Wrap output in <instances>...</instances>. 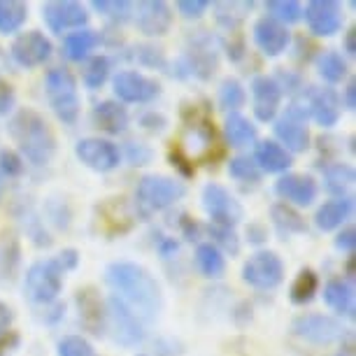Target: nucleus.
<instances>
[{
	"instance_id": "1",
	"label": "nucleus",
	"mask_w": 356,
	"mask_h": 356,
	"mask_svg": "<svg viewBox=\"0 0 356 356\" xmlns=\"http://www.w3.org/2000/svg\"><path fill=\"white\" fill-rule=\"evenodd\" d=\"M105 282L114 289V296L122 298L143 321L156 319L161 310V286L149 270L131 261H114L107 266Z\"/></svg>"
},
{
	"instance_id": "2",
	"label": "nucleus",
	"mask_w": 356,
	"mask_h": 356,
	"mask_svg": "<svg viewBox=\"0 0 356 356\" xmlns=\"http://www.w3.org/2000/svg\"><path fill=\"white\" fill-rule=\"evenodd\" d=\"M8 131L17 143L19 152L31 161L33 165H47L56 154V136L51 126L40 112L31 107H22L12 114Z\"/></svg>"
},
{
	"instance_id": "3",
	"label": "nucleus",
	"mask_w": 356,
	"mask_h": 356,
	"mask_svg": "<svg viewBox=\"0 0 356 356\" xmlns=\"http://www.w3.org/2000/svg\"><path fill=\"white\" fill-rule=\"evenodd\" d=\"M47 98L58 122L63 124H77L79 119V93H77V79L68 68H51L44 77Z\"/></svg>"
},
{
	"instance_id": "4",
	"label": "nucleus",
	"mask_w": 356,
	"mask_h": 356,
	"mask_svg": "<svg viewBox=\"0 0 356 356\" xmlns=\"http://www.w3.org/2000/svg\"><path fill=\"white\" fill-rule=\"evenodd\" d=\"M63 280H65V270L56 257L35 261L26 270V280H24L26 298L38 305H49L63 291Z\"/></svg>"
},
{
	"instance_id": "5",
	"label": "nucleus",
	"mask_w": 356,
	"mask_h": 356,
	"mask_svg": "<svg viewBox=\"0 0 356 356\" xmlns=\"http://www.w3.org/2000/svg\"><path fill=\"white\" fill-rule=\"evenodd\" d=\"M186 186L177 179L165 177V175H145L138 182L136 200L138 207H143L145 212H161L182 200Z\"/></svg>"
},
{
	"instance_id": "6",
	"label": "nucleus",
	"mask_w": 356,
	"mask_h": 356,
	"mask_svg": "<svg viewBox=\"0 0 356 356\" xmlns=\"http://www.w3.org/2000/svg\"><path fill=\"white\" fill-rule=\"evenodd\" d=\"M284 280V264L275 252L261 250L252 254L243 266V282L259 291H270Z\"/></svg>"
},
{
	"instance_id": "7",
	"label": "nucleus",
	"mask_w": 356,
	"mask_h": 356,
	"mask_svg": "<svg viewBox=\"0 0 356 356\" xmlns=\"http://www.w3.org/2000/svg\"><path fill=\"white\" fill-rule=\"evenodd\" d=\"M107 324L114 331V340L124 347H136L145 340V321L117 296L107 300Z\"/></svg>"
},
{
	"instance_id": "8",
	"label": "nucleus",
	"mask_w": 356,
	"mask_h": 356,
	"mask_svg": "<svg viewBox=\"0 0 356 356\" xmlns=\"http://www.w3.org/2000/svg\"><path fill=\"white\" fill-rule=\"evenodd\" d=\"M291 333L312 345H333L338 340H345L347 331L338 319L328 314H300L293 319Z\"/></svg>"
},
{
	"instance_id": "9",
	"label": "nucleus",
	"mask_w": 356,
	"mask_h": 356,
	"mask_svg": "<svg viewBox=\"0 0 356 356\" xmlns=\"http://www.w3.org/2000/svg\"><path fill=\"white\" fill-rule=\"evenodd\" d=\"M186 72L198 79H210L217 72L219 65V51L210 33L200 31L189 38V49L184 54Z\"/></svg>"
},
{
	"instance_id": "10",
	"label": "nucleus",
	"mask_w": 356,
	"mask_h": 356,
	"mask_svg": "<svg viewBox=\"0 0 356 356\" xmlns=\"http://www.w3.org/2000/svg\"><path fill=\"white\" fill-rule=\"evenodd\" d=\"M203 207L210 214L214 226H226L233 228L235 224H240L243 219V205L238 203L231 191L221 184H207L203 189Z\"/></svg>"
},
{
	"instance_id": "11",
	"label": "nucleus",
	"mask_w": 356,
	"mask_h": 356,
	"mask_svg": "<svg viewBox=\"0 0 356 356\" xmlns=\"http://www.w3.org/2000/svg\"><path fill=\"white\" fill-rule=\"evenodd\" d=\"M42 19L51 33L63 35L65 31H82L89 22V12L75 0H54L42 5Z\"/></svg>"
},
{
	"instance_id": "12",
	"label": "nucleus",
	"mask_w": 356,
	"mask_h": 356,
	"mask_svg": "<svg viewBox=\"0 0 356 356\" xmlns=\"http://www.w3.org/2000/svg\"><path fill=\"white\" fill-rule=\"evenodd\" d=\"M75 156L96 172H110L122 163L119 147L103 138H84L75 145Z\"/></svg>"
},
{
	"instance_id": "13",
	"label": "nucleus",
	"mask_w": 356,
	"mask_h": 356,
	"mask_svg": "<svg viewBox=\"0 0 356 356\" xmlns=\"http://www.w3.org/2000/svg\"><path fill=\"white\" fill-rule=\"evenodd\" d=\"M114 96L122 103H152L161 93V84L156 79L143 75L136 70H124L112 79Z\"/></svg>"
},
{
	"instance_id": "14",
	"label": "nucleus",
	"mask_w": 356,
	"mask_h": 356,
	"mask_svg": "<svg viewBox=\"0 0 356 356\" xmlns=\"http://www.w3.org/2000/svg\"><path fill=\"white\" fill-rule=\"evenodd\" d=\"M54 47L49 42V38H44V33L40 31H26L22 33L15 42H12V58L22 65V68H38L44 65L51 58Z\"/></svg>"
},
{
	"instance_id": "15",
	"label": "nucleus",
	"mask_w": 356,
	"mask_h": 356,
	"mask_svg": "<svg viewBox=\"0 0 356 356\" xmlns=\"http://www.w3.org/2000/svg\"><path fill=\"white\" fill-rule=\"evenodd\" d=\"M138 31L147 38H161L172 26V10L163 0H143L133 8Z\"/></svg>"
},
{
	"instance_id": "16",
	"label": "nucleus",
	"mask_w": 356,
	"mask_h": 356,
	"mask_svg": "<svg viewBox=\"0 0 356 356\" xmlns=\"http://www.w3.org/2000/svg\"><path fill=\"white\" fill-rule=\"evenodd\" d=\"M305 24L312 35L331 38L342 29V8L335 0H312L303 10Z\"/></svg>"
},
{
	"instance_id": "17",
	"label": "nucleus",
	"mask_w": 356,
	"mask_h": 356,
	"mask_svg": "<svg viewBox=\"0 0 356 356\" xmlns=\"http://www.w3.org/2000/svg\"><path fill=\"white\" fill-rule=\"evenodd\" d=\"M75 303L79 312V324L91 335H103L107 328V307L96 289H79L75 293Z\"/></svg>"
},
{
	"instance_id": "18",
	"label": "nucleus",
	"mask_w": 356,
	"mask_h": 356,
	"mask_svg": "<svg viewBox=\"0 0 356 356\" xmlns=\"http://www.w3.org/2000/svg\"><path fill=\"white\" fill-rule=\"evenodd\" d=\"M280 103H282V91L280 86L275 84L273 77L268 75H259L252 79V105H254V117L259 122H273L277 117V110H280Z\"/></svg>"
},
{
	"instance_id": "19",
	"label": "nucleus",
	"mask_w": 356,
	"mask_h": 356,
	"mask_svg": "<svg viewBox=\"0 0 356 356\" xmlns=\"http://www.w3.org/2000/svg\"><path fill=\"white\" fill-rule=\"evenodd\" d=\"M254 42L266 56H280L289 49V42H291V33L286 31V26H282L277 22H273L270 17H264L254 24Z\"/></svg>"
},
{
	"instance_id": "20",
	"label": "nucleus",
	"mask_w": 356,
	"mask_h": 356,
	"mask_svg": "<svg viewBox=\"0 0 356 356\" xmlns=\"http://www.w3.org/2000/svg\"><path fill=\"white\" fill-rule=\"evenodd\" d=\"M275 138L280 140L277 145H282L289 154H303L310 147V131H307L305 119H298L293 114L284 112V117H280L275 122Z\"/></svg>"
},
{
	"instance_id": "21",
	"label": "nucleus",
	"mask_w": 356,
	"mask_h": 356,
	"mask_svg": "<svg viewBox=\"0 0 356 356\" xmlns=\"http://www.w3.org/2000/svg\"><path fill=\"white\" fill-rule=\"evenodd\" d=\"M275 191H277L280 198L286 200V205L293 203V205L307 207L314 203V198H317V182H314L310 175L289 172L284 177L277 179Z\"/></svg>"
},
{
	"instance_id": "22",
	"label": "nucleus",
	"mask_w": 356,
	"mask_h": 356,
	"mask_svg": "<svg viewBox=\"0 0 356 356\" xmlns=\"http://www.w3.org/2000/svg\"><path fill=\"white\" fill-rule=\"evenodd\" d=\"M310 117L324 129H333L340 119V98L333 89H307L305 93Z\"/></svg>"
},
{
	"instance_id": "23",
	"label": "nucleus",
	"mask_w": 356,
	"mask_h": 356,
	"mask_svg": "<svg viewBox=\"0 0 356 356\" xmlns=\"http://www.w3.org/2000/svg\"><path fill=\"white\" fill-rule=\"evenodd\" d=\"M91 119L100 131L110 133V136H119V133H124L126 129H129V122H131L126 107L122 103H117V100H103V103H98L96 107H93Z\"/></svg>"
},
{
	"instance_id": "24",
	"label": "nucleus",
	"mask_w": 356,
	"mask_h": 356,
	"mask_svg": "<svg viewBox=\"0 0 356 356\" xmlns=\"http://www.w3.org/2000/svg\"><path fill=\"white\" fill-rule=\"evenodd\" d=\"M98 212H100V224H103L107 235H122L126 231H131L133 221H136L131 207L126 205L124 198H110L107 203L98 207Z\"/></svg>"
},
{
	"instance_id": "25",
	"label": "nucleus",
	"mask_w": 356,
	"mask_h": 356,
	"mask_svg": "<svg viewBox=\"0 0 356 356\" xmlns=\"http://www.w3.org/2000/svg\"><path fill=\"white\" fill-rule=\"evenodd\" d=\"M254 163L261 172H286L291 168V154H289L284 147L277 145L275 140H264V143L257 145L254 149Z\"/></svg>"
},
{
	"instance_id": "26",
	"label": "nucleus",
	"mask_w": 356,
	"mask_h": 356,
	"mask_svg": "<svg viewBox=\"0 0 356 356\" xmlns=\"http://www.w3.org/2000/svg\"><path fill=\"white\" fill-rule=\"evenodd\" d=\"M354 212V200L345 196V198H333L324 203L314 214V224H317L319 231H335V228H340L345 221L352 217Z\"/></svg>"
},
{
	"instance_id": "27",
	"label": "nucleus",
	"mask_w": 356,
	"mask_h": 356,
	"mask_svg": "<svg viewBox=\"0 0 356 356\" xmlns=\"http://www.w3.org/2000/svg\"><path fill=\"white\" fill-rule=\"evenodd\" d=\"M324 300L333 312H338L340 317L354 319L356 303H354V286L347 280H331L324 286Z\"/></svg>"
},
{
	"instance_id": "28",
	"label": "nucleus",
	"mask_w": 356,
	"mask_h": 356,
	"mask_svg": "<svg viewBox=\"0 0 356 356\" xmlns=\"http://www.w3.org/2000/svg\"><path fill=\"white\" fill-rule=\"evenodd\" d=\"M22 266V245L15 235H5L0 240V284H12Z\"/></svg>"
},
{
	"instance_id": "29",
	"label": "nucleus",
	"mask_w": 356,
	"mask_h": 356,
	"mask_svg": "<svg viewBox=\"0 0 356 356\" xmlns=\"http://www.w3.org/2000/svg\"><path fill=\"white\" fill-rule=\"evenodd\" d=\"M98 44H100V33L82 29V31H75V33H70V35H65L63 54L70 61H84Z\"/></svg>"
},
{
	"instance_id": "30",
	"label": "nucleus",
	"mask_w": 356,
	"mask_h": 356,
	"mask_svg": "<svg viewBox=\"0 0 356 356\" xmlns=\"http://www.w3.org/2000/svg\"><path fill=\"white\" fill-rule=\"evenodd\" d=\"M224 133H226V140L231 147H250L254 140H257V126L238 112H233L226 117Z\"/></svg>"
},
{
	"instance_id": "31",
	"label": "nucleus",
	"mask_w": 356,
	"mask_h": 356,
	"mask_svg": "<svg viewBox=\"0 0 356 356\" xmlns=\"http://www.w3.org/2000/svg\"><path fill=\"white\" fill-rule=\"evenodd\" d=\"M270 219L282 235H298V233L307 231L303 214H300L298 210H293V207L286 205V203H275L270 207Z\"/></svg>"
},
{
	"instance_id": "32",
	"label": "nucleus",
	"mask_w": 356,
	"mask_h": 356,
	"mask_svg": "<svg viewBox=\"0 0 356 356\" xmlns=\"http://www.w3.org/2000/svg\"><path fill=\"white\" fill-rule=\"evenodd\" d=\"M324 182L326 189L335 193V198H345L347 191L356 182V172L349 163H328L324 168Z\"/></svg>"
},
{
	"instance_id": "33",
	"label": "nucleus",
	"mask_w": 356,
	"mask_h": 356,
	"mask_svg": "<svg viewBox=\"0 0 356 356\" xmlns=\"http://www.w3.org/2000/svg\"><path fill=\"white\" fill-rule=\"evenodd\" d=\"M29 19V5L22 0H0V35H12L22 31Z\"/></svg>"
},
{
	"instance_id": "34",
	"label": "nucleus",
	"mask_w": 356,
	"mask_h": 356,
	"mask_svg": "<svg viewBox=\"0 0 356 356\" xmlns=\"http://www.w3.org/2000/svg\"><path fill=\"white\" fill-rule=\"evenodd\" d=\"M319 291V277L317 273L310 270V268H303L298 275H296L291 289H289V298H291L293 305H307L314 300V296Z\"/></svg>"
},
{
	"instance_id": "35",
	"label": "nucleus",
	"mask_w": 356,
	"mask_h": 356,
	"mask_svg": "<svg viewBox=\"0 0 356 356\" xmlns=\"http://www.w3.org/2000/svg\"><path fill=\"white\" fill-rule=\"evenodd\" d=\"M196 266L210 280H217L226 270V259L212 243H200L196 247Z\"/></svg>"
},
{
	"instance_id": "36",
	"label": "nucleus",
	"mask_w": 356,
	"mask_h": 356,
	"mask_svg": "<svg viewBox=\"0 0 356 356\" xmlns=\"http://www.w3.org/2000/svg\"><path fill=\"white\" fill-rule=\"evenodd\" d=\"M317 70H319L321 79H326L328 84L342 82V79L347 77V72H349L347 61L342 58V54H338V51H324V54H319Z\"/></svg>"
},
{
	"instance_id": "37",
	"label": "nucleus",
	"mask_w": 356,
	"mask_h": 356,
	"mask_svg": "<svg viewBox=\"0 0 356 356\" xmlns=\"http://www.w3.org/2000/svg\"><path fill=\"white\" fill-rule=\"evenodd\" d=\"M266 10L268 17L282 26L296 24L303 19V5L298 0H270V3H266Z\"/></svg>"
},
{
	"instance_id": "38",
	"label": "nucleus",
	"mask_w": 356,
	"mask_h": 356,
	"mask_svg": "<svg viewBox=\"0 0 356 356\" xmlns=\"http://www.w3.org/2000/svg\"><path fill=\"white\" fill-rule=\"evenodd\" d=\"M245 103H247L245 86L240 84L235 77H226L224 82H221V86H219V105L233 114L235 110H240Z\"/></svg>"
},
{
	"instance_id": "39",
	"label": "nucleus",
	"mask_w": 356,
	"mask_h": 356,
	"mask_svg": "<svg viewBox=\"0 0 356 356\" xmlns=\"http://www.w3.org/2000/svg\"><path fill=\"white\" fill-rule=\"evenodd\" d=\"M214 8H217V22L224 26L228 33H235V29H238L240 22H243L245 15L254 5L252 3H217Z\"/></svg>"
},
{
	"instance_id": "40",
	"label": "nucleus",
	"mask_w": 356,
	"mask_h": 356,
	"mask_svg": "<svg viewBox=\"0 0 356 356\" xmlns=\"http://www.w3.org/2000/svg\"><path fill=\"white\" fill-rule=\"evenodd\" d=\"M91 8L105 19H110V22L124 24L133 17V8L136 5L129 3V0H93Z\"/></svg>"
},
{
	"instance_id": "41",
	"label": "nucleus",
	"mask_w": 356,
	"mask_h": 356,
	"mask_svg": "<svg viewBox=\"0 0 356 356\" xmlns=\"http://www.w3.org/2000/svg\"><path fill=\"white\" fill-rule=\"evenodd\" d=\"M110 70H112L110 58H107V56H93L84 65L82 79H84V84L89 86V89H100V86L107 82V77H110Z\"/></svg>"
},
{
	"instance_id": "42",
	"label": "nucleus",
	"mask_w": 356,
	"mask_h": 356,
	"mask_svg": "<svg viewBox=\"0 0 356 356\" xmlns=\"http://www.w3.org/2000/svg\"><path fill=\"white\" fill-rule=\"evenodd\" d=\"M210 238H212V245L217 247V250L221 254H231V257H235V254L240 252V240H238V235H235L233 228H226V226H214L210 224Z\"/></svg>"
},
{
	"instance_id": "43",
	"label": "nucleus",
	"mask_w": 356,
	"mask_h": 356,
	"mask_svg": "<svg viewBox=\"0 0 356 356\" xmlns=\"http://www.w3.org/2000/svg\"><path fill=\"white\" fill-rule=\"evenodd\" d=\"M228 175L238 182H259L261 179V170L257 168L252 159L247 156H235L228 163Z\"/></svg>"
},
{
	"instance_id": "44",
	"label": "nucleus",
	"mask_w": 356,
	"mask_h": 356,
	"mask_svg": "<svg viewBox=\"0 0 356 356\" xmlns=\"http://www.w3.org/2000/svg\"><path fill=\"white\" fill-rule=\"evenodd\" d=\"M58 356H96V349L82 335H65L58 342Z\"/></svg>"
},
{
	"instance_id": "45",
	"label": "nucleus",
	"mask_w": 356,
	"mask_h": 356,
	"mask_svg": "<svg viewBox=\"0 0 356 356\" xmlns=\"http://www.w3.org/2000/svg\"><path fill=\"white\" fill-rule=\"evenodd\" d=\"M24 168V159L15 149H0V175H5V177H22Z\"/></svg>"
},
{
	"instance_id": "46",
	"label": "nucleus",
	"mask_w": 356,
	"mask_h": 356,
	"mask_svg": "<svg viewBox=\"0 0 356 356\" xmlns=\"http://www.w3.org/2000/svg\"><path fill=\"white\" fill-rule=\"evenodd\" d=\"M168 161H170L172 168H177L182 177H193V172H196V168H193V159L179 145L170 147V152H168Z\"/></svg>"
},
{
	"instance_id": "47",
	"label": "nucleus",
	"mask_w": 356,
	"mask_h": 356,
	"mask_svg": "<svg viewBox=\"0 0 356 356\" xmlns=\"http://www.w3.org/2000/svg\"><path fill=\"white\" fill-rule=\"evenodd\" d=\"M138 63L143 65H149V68H163L165 65V56L159 47H152V44H140L136 47V54H133Z\"/></svg>"
},
{
	"instance_id": "48",
	"label": "nucleus",
	"mask_w": 356,
	"mask_h": 356,
	"mask_svg": "<svg viewBox=\"0 0 356 356\" xmlns=\"http://www.w3.org/2000/svg\"><path fill=\"white\" fill-rule=\"evenodd\" d=\"M210 0H179L177 10L184 19H200L210 8Z\"/></svg>"
},
{
	"instance_id": "49",
	"label": "nucleus",
	"mask_w": 356,
	"mask_h": 356,
	"mask_svg": "<svg viewBox=\"0 0 356 356\" xmlns=\"http://www.w3.org/2000/svg\"><path fill=\"white\" fill-rule=\"evenodd\" d=\"M17 96H15V86H12L8 79L0 77V114H10L15 110Z\"/></svg>"
},
{
	"instance_id": "50",
	"label": "nucleus",
	"mask_w": 356,
	"mask_h": 356,
	"mask_svg": "<svg viewBox=\"0 0 356 356\" xmlns=\"http://www.w3.org/2000/svg\"><path fill=\"white\" fill-rule=\"evenodd\" d=\"M335 247H338L340 252L354 254V250H356V231H354V226L342 228V231L335 235Z\"/></svg>"
},
{
	"instance_id": "51",
	"label": "nucleus",
	"mask_w": 356,
	"mask_h": 356,
	"mask_svg": "<svg viewBox=\"0 0 356 356\" xmlns=\"http://www.w3.org/2000/svg\"><path fill=\"white\" fill-rule=\"evenodd\" d=\"M152 159V149L145 145H138V143H129V161L133 165H145L149 163Z\"/></svg>"
},
{
	"instance_id": "52",
	"label": "nucleus",
	"mask_w": 356,
	"mask_h": 356,
	"mask_svg": "<svg viewBox=\"0 0 356 356\" xmlns=\"http://www.w3.org/2000/svg\"><path fill=\"white\" fill-rule=\"evenodd\" d=\"M179 228H182V235L186 240H198L200 238V226H198V221L196 219H191L189 214H182L179 217Z\"/></svg>"
},
{
	"instance_id": "53",
	"label": "nucleus",
	"mask_w": 356,
	"mask_h": 356,
	"mask_svg": "<svg viewBox=\"0 0 356 356\" xmlns=\"http://www.w3.org/2000/svg\"><path fill=\"white\" fill-rule=\"evenodd\" d=\"M226 51L231 61H240L245 56V40L238 33H231V42H226Z\"/></svg>"
},
{
	"instance_id": "54",
	"label": "nucleus",
	"mask_w": 356,
	"mask_h": 356,
	"mask_svg": "<svg viewBox=\"0 0 356 356\" xmlns=\"http://www.w3.org/2000/svg\"><path fill=\"white\" fill-rule=\"evenodd\" d=\"M56 259L61 261V266H63L65 273L75 270V268L79 266V252L77 250H63L61 254H56Z\"/></svg>"
},
{
	"instance_id": "55",
	"label": "nucleus",
	"mask_w": 356,
	"mask_h": 356,
	"mask_svg": "<svg viewBox=\"0 0 356 356\" xmlns=\"http://www.w3.org/2000/svg\"><path fill=\"white\" fill-rule=\"evenodd\" d=\"M140 124L145 126L147 131H163L165 129V117L163 114H156V112H149L140 119Z\"/></svg>"
},
{
	"instance_id": "56",
	"label": "nucleus",
	"mask_w": 356,
	"mask_h": 356,
	"mask_svg": "<svg viewBox=\"0 0 356 356\" xmlns=\"http://www.w3.org/2000/svg\"><path fill=\"white\" fill-rule=\"evenodd\" d=\"M17 345H19V333H15V331L3 333L0 335V356H8Z\"/></svg>"
},
{
	"instance_id": "57",
	"label": "nucleus",
	"mask_w": 356,
	"mask_h": 356,
	"mask_svg": "<svg viewBox=\"0 0 356 356\" xmlns=\"http://www.w3.org/2000/svg\"><path fill=\"white\" fill-rule=\"evenodd\" d=\"M12 319H15V314L5 303H0V335L8 333L10 326H12Z\"/></svg>"
},
{
	"instance_id": "58",
	"label": "nucleus",
	"mask_w": 356,
	"mask_h": 356,
	"mask_svg": "<svg viewBox=\"0 0 356 356\" xmlns=\"http://www.w3.org/2000/svg\"><path fill=\"white\" fill-rule=\"evenodd\" d=\"M247 238H250L254 245H261V243H264V240L268 238V233H266V228H264V226L250 224V228H247Z\"/></svg>"
},
{
	"instance_id": "59",
	"label": "nucleus",
	"mask_w": 356,
	"mask_h": 356,
	"mask_svg": "<svg viewBox=\"0 0 356 356\" xmlns=\"http://www.w3.org/2000/svg\"><path fill=\"white\" fill-rule=\"evenodd\" d=\"M342 103H345L347 110H356V82H354V79L347 84V89H345V100H342Z\"/></svg>"
},
{
	"instance_id": "60",
	"label": "nucleus",
	"mask_w": 356,
	"mask_h": 356,
	"mask_svg": "<svg viewBox=\"0 0 356 356\" xmlns=\"http://www.w3.org/2000/svg\"><path fill=\"white\" fill-rule=\"evenodd\" d=\"M159 252L163 254V257H172L175 252H177V243H175L172 238H161L159 240Z\"/></svg>"
},
{
	"instance_id": "61",
	"label": "nucleus",
	"mask_w": 356,
	"mask_h": 356,
	"mask_svg": "<svg viewBox=\"0 0 356 356\" xmlns=\"http://www.w3.org/2000/svg\"><path fill=\"white\" fill-rule=\"evenodd\" d=\"M345 51L349 56H356V31L354 29H349L345 33Z\"/></svg>"
},
{
	"instance_id": "62",
	"label": "nucleus",
	"mask_w": 356,
	"mask_h": 356,
	"mask_svg": "<svg viewBox=\"0 0 356 356\" xmlns=\"http://www.w3.org/2000/svg\"><path fill=\"white\" fill-rule=\"evenodd\" d=\"M347 275H349V280H354V257L349 259V264H347Z\"/></svg>"
},
{
	"instance_id": "63",
	"label": "nucleus",
	"mask_w": 356,
	"mask_h": 356,
	"mask_svg": "<svg viewBox=\"0 0 356 356\" xmlns=\"http://www.w3.org/2000/svg\"><path fill=\"white\" fill-rule=\"evenodd\" d=\"M3 193H5V177L0 175V198H3Z\"/></svg>"
},
{
	"instance_id": "64",
	"label": "nucleus",
	"mask_w": 356,
	"mask_h": 356,
	"mask_svg": "<svg viewBox=\"0 0 356 356\" xmlns=\"http://www.w3.org/2000/svg\"><path fill=\"white\" fill-rule=\"evenodd\" d=\"M138 356H147V354H138Z\"/></svg>"
}]
</instances>
